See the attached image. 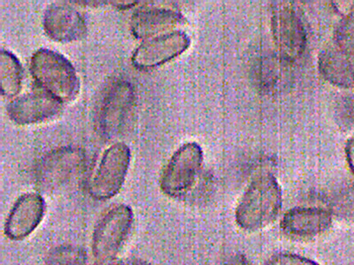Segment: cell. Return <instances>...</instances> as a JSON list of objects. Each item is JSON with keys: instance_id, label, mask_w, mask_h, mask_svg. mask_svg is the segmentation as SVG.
<instances>
[{"instance_id": "1", "label": "cell", "mask_w": 354, "mask_h": 265, "mask_svg": "<svg viewBox=\"0 0 354 265\" xmlns=\"http://www.w3.org/2000/svg\"><path fill=\"white\" fill-rule=\"evenodd\" d=\"M282 189L274 176L263 175L252 181L236 210L240 228L254 232L273 223L282 208Z\"/></svg>"}, {"instance_id": "2", "label": "cell", "mask_w": 354, "mask_h": 265, "mask_svg": "<svg viewBox=\"0 0 354 265\" xmlns=\"http://www.w3.org/2000/svg\"><path fill=\"white\" fill-rule=\"evenodd\" d=\"M30 70L37 87L63 105L77 99L80 91L77 70L62 53L42 48L31 56Z\"/></svg>"}, {"instance_id": "3", "label": "cell", "mask_w": 354, "mask_h": 265, "mask_svg": "<svg viewBox=\"0 0 354 265\" xmlns=\"http://www.w3.org/2000/svg\"><path fill=\"white\" fill-rule=\"evenodd\" d=\"M86 162L83 150L71 146L59 148L46 154L37 164L35 181L42 190H58L80 176Z\"/></svg>"}, {"instance_id": "4", "label": "cell", "mask_w": 354, "mask_h": 265, "mask_svg": "<svg viewBox=\"0 0 354 265\" xmlns=\"http://www.w3.org/2000/svg\"><path fill=\"white\" fill-rule=\"evenodd\" d=\"M204 154L197 143L182 145L173 154L160 177V187L167 197H185L197 183L203 165Z\"/></svg>"}, {"instance_id": "5", "label": "cell", "mask_w": 354, "mask_h": 265, "mask_svg": "<svg viewBox=\"0 0 354 265\" xmlns=\"http://www.w3.org/2000/svg\"><path fill=\"white\" fill-rule=\"evenodd\" d=\"M131 161L128 145L117 143L105 150L88 183V193L96 201L115 197L124 184Z\"/></svg>"}, {"instance_id": "6", "label": "cell", "mask_w": 354, "mask_h": 265, "mask_svg": "<svg viewBox=\"0 0 354 265\" xmlns=\"http://www.w3.org/2000/svg\"><path fill=\"white\" fill-rule=\"evenodd\" d=\"M133 220V210L126 204L115 205L101 217L91 244L94 257L100 263L115 259L131 233Z\"/></svg>"}, {"instance_id": "7", "label": "cell", "mask_w": 354, "mask_h": 265, "mask_svg": "<svg viewBox=\"0 0 354 265\" xmlns=\"http://www.w3.org/2000/svg\"><path fill=\"white\" fill-rule=\"evenodd\" d=\"M134 87L127 80L120 79L110 85L101 103L99 125L101 135L113 139L121 134L134 108Z\"/></svg>"}, {"instance_id": "8", "label": "cell", "mask_w": 354, "mask_h": 265, "mask_svg": "<svg viewBox=\"0 0 354 265\" xmlns=\"http://www.w3.org/2000/svg\"><path fill=\"white\" fill-rule=\"evenodd\" d=\"M191 46V39L181 30L160 35L144 41L134 50L131 62L138 70L147 71L159 68L182 55Z\"/></svg>"}, {"instance_id": "9", "label": "cell", "mask_w": 354, "mask_h": 265, "mask_svg": "<svg viewBox=\"0 0 354 265\" xmlns=\"http://www.w3.org/2000/svg\"><path fill=\"white\" fill-rule=\"evenodd\" d=\"M62 109L59 101L37 88L12 99L6 106V112L12 122L27 126L49 121L59 115Z\"/></svg>"}, {"instance_id": "10", "label": "cell", "mask_w": 354, "mask_h": 265, "mask_svg": "<svg viewBox=\"0 0 354 265\" xmlns=\"http://www.w3.org/2000/svg\"><path fill=\"white\" fill-rule=\"evenodd\" d=\"M46 213V202L37 193L22 195L15 202L5 224V235L12 241L28 237L40 225Z\"/></svg>"}, {"instance_id": "11", "label": "cell", "mask_w": 354, "mask_h": 265, "mask_svg": "<svg viewBox=\"0 0 354 265\" xmlns=\"http://www.w3.org/2000/svg\"><path fill=\"white\" fill-rule=\"evenodd\" d=\"M43 28L49 39L58 43H72L83 39L87 32L85 19L68 4L48 6L43 17Z\"/></svg>"}, {"instance_id": "12", "label": "cell", "mask_w": 354, "mask_h": 265, "mask_svg": "<svg viewBox=\"0 0 354 265\" xmlns=\"http://www.w3.org/2000/svg\"><path fill=\"white\" fill-rule=\"evenodd\" d=\"M274 34L281 55L287 61H296L304 52V26L292 6L284 3L278 6L274 17Z\"/></svg>"}, {"instance_id": "13", "label": "cell", "mask_w": 354, "mask_h": 265, "mask_svg": "<svg viewBox=\"0 0 354 265\" xmlns=\"http://www.w3.org/2000/svg\"><path fill=\"white\" fill-rule=\"evenodd\" d=\"M185 23V18L179 12L161 8H142L132 15L131 31L136 39L145 41L172 32Z\"/></svg>"}, {"instance_id": "14", "label": "cell", "mask_w": 354, "mask_h": 265, "mask_svg": "<svg viewBox=\"0 0 354 265\" xmlns=\"http://www.w3.org/2000/svg\"><path fill=\"white\" fill-rule=\"evenodd\" d=\"M332 217L330 210L322 208H294L283 216L281 228L290 237H315L330 228Z\"/></svg>"}, {"instance_id": "15", "label": "cell", "mask_w": 354, "mask_h": 265, "mask_svg": "<svg viewBox=\"0 0 354 265\" xmlns=\"http://www.w3.org/2000/svg\"><path fill=\"white\" fill-rule=\"evenodd\" d=\"M319 69L328 83L341 88L354 87V50L335 44L322 52Z\"/></svg>"}, {"instance_id": "16", "label": "cell", "mask_w": 354, "mask_h": 265, "mask_svg": "<svg viewBox=\"0 0 354 265\" xmlns=\"http://www.w3.org/2000/svg\"><path fill=\"white\" fill-rule=\"evenodd\" d=\"M24 72L20 61L14 53L2 49L0 52V84L2 96L12 99L21 90Z\"/></svg>"}, {"instance_id": "17", "label": "cell", "mask_w": 354, "mask_h": 265, "mask_svg": "<svg viewBox=\"0 0 354 265\" xmlns=\"http://www.w3.org/2000/svg\"><path fill=\"white\" fill-rule=\"evenodd\" d=\"M46 264L86 265V254L83 249L75 246H59L49 252L46 257Z\"/></svg>"}, {"instance_id": "18", "label": "cell", "mask_w": 354, "mask_h": 265, "mask_svg": "<svg viewBox=\"0 0 354 265\" xmlns=\"http://www.w3.org/2000/svg\"><path fill=\"white\" fill-rule=\"evenodd\" d=\"M335 44L341 48L354 50V14L344 19L335 32Z\"/></svg>"}, {"instance_id": "19", "label": "cell", "mask_w": 354, "mask_h": 265, "mask_svg": "<svg viewBox=\"0 0 354 265\" xmlns=\"http://www.w3.org/2000/svg\"><path fill=\"white\" fill-rule=\"evenodd\" d=\"M265 265H319L315 261L303 257L301 255L290 253L274 255Z\"/></svg>"}, {"instance_id": "20", "label": "cell", "mask_w": 354, "mask_h": 265, "mask_svg": "<svg viewBox=\"0 0 354 265\" xmlns=\"http://www.w3.org/2000/svg\"><path fill=\"white\" fill-rule=\"evenodd\" d=\"M330 211L332 215L336 214L343 219H354V191L347 194L342 198V200L337 202Z\"/></svg>"}, {"instance_id": "21", "label": "cell", "mask_w": 354, "mask_h": 265, "mask_svg": "<svg viewBox=\"0 0 354 265\" xmlns=\"http://www.w3.org/2000/svg\"><path fill=\"white\" fill-rule=\"evenodd\" d=\"M334 6L341 14L346 17L354 14V1L334 2Z\"/></svg>"}, {"instance_id": "22", "label": "cell", "mask_w": 354, "mask_h": 265, "mask_svg": "<svg viewBox=\"0 0 354 265\" xmlns=\"http://www.w3.org/2000/svg\"><path fill=\"white\" fill-rule=\"evenodd\" d=\"M346 156L351 171L354 175V134L348 139L346 144Z\"/></svg>"}, {"instance_id": "23", "label": "cell", "mask_w": 354, "mask_h": 265, "mask_svg": "<svg viewBox=\"0 0 354 265\" xmlns=\"http://www.w3.org/2000/svg\"><path fill=\"white\" fill-rule=\"evenodd\" d=\"M224 265H248V260L243 255L239 254L233 255Z\"/></svg>"}, {"instance_id": "24", "label": "cell", "mask_w": 354, "mask_h": 265, "mask_svg": "<svg viewBox=\"0 0 354 265\" xmlns=\"http://www.w3.org/2000/svg\"><path fill=\"white\" fill-rule=\"evenodd\" d=\"M125 265H151L147 262L142 261V260H132L129 262V263L125 264Z\"/></svg>"}, {"instance_id": "25", "label": "cell", "mask_w": 354, "mask_h": 265, "mask_svg": "<svg viewBox=\"0 0 354 265\" xmlns=\"http://www.w3.org/2000/svg\"><path fill=\"white\" fill-rule=\"evenodd\" d=\"M97 265H125V264L121 263V262H106V263H100Z\"/></svg>"}]
</instances>
